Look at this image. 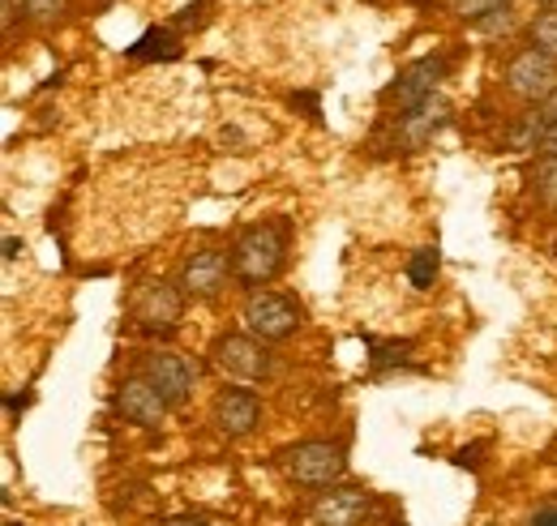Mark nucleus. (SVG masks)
I'll return each instance as SVG.
<instances>
[{
  "mask_svg": "<svg viewBox=\"0 0 557 526\" xmlns=\"http://www.w3.org/2000/svg\"><path fill=\"white\" fill-rule=\"evenodd\" d=\"M116 411H121L129 424H138V428H159V424L168 419L172 402L138 373V377H125V381L116 386Z\"/></svg>",
  "mask_w": 557,
  "mask_h": 526,
  "instance_id": "9d476101",
  "label": "nucleus"
},
{
  "mask_svg": "<svg viewBox=\"0 0 557 526\" xmlns=\"http://www.w3.org/2000/svg\"><path fill=\"white\" fill-rule=\"evenodd\" d=\"M300 326V313L287 296H275V291H253L249 304H245V329L258 338V342H283L292 338Z\"/></svg>",
  "mask_w": 557,
  "mask_h": 526,
  "instance_id": "39448f33",
  "label": "nucleus"
},
{
  "mask_svg": "<svg viewBox=\"0 0 557 526\" xmlns=\"http://www.w3.org/2000/svg\"><path fill=\"white\" fill-rule=\"evenodd\" d=\"M446 121H450V103H446L442 95H433V99H424L420 108L399 116V141H404L408 150H424L437 133L446 129Z\"/></svg>",
  "mask_w": 557,
  "mask_h": 526,
  "instance_id": "ddd939ff",
  "label": "nucleus"
},
{
  "mask_svg": "<svg viewBox=\"0 0 557 526\" xmlns=\"http://www.w3.org/2000/svg\"><path fill=\"white\" fill-rule=\"evenodd\" d=\"M446 77V57H420L417 65H408L399 73V82L386 90L391 103H399V112H412L424 99L437 95V82Z\"/></svg>",
  "mask_w": 557,
  "mask_h": 526,
  "instance_id": "9b49d317",
  "label": "nucleus"
},
{
  "mask_svg": "<svg viewBox=\"0 0 557 526\" xmlns=\"http://www.w3.org/2000/svg\"><path fill=\"white\" fill-rule=\"evenodd\" d=\"M22 4H26V13H30V17L52 22V17H61V13H65V4H70V0H22Z\"/></svg>",
  "mask_w": 557,
  "mask_h": 526,
  "instance_id": "412c9836",
  "label": "nucleus"
},
{
  "mask_svg": "<svg viewBox=\"0 0 557 526\" xmlns=\"http://www.w3.org/2000/svg\"><path fill=\"white\" fill-rule=\"evenodd\" d=\"M181 313H185V291L172 283H150L138 296V309H134V317L146 334H172L181 326Z\"/></svg>",
  "mask_w": 557,
  "mask_h": 526,
  "instance_id": "1a4fd4ad",
  "label": "nucleus"
},
{
  "mask_svg": "<svg viewBox=\"0 0 557 526\" xmlns=\"http://www.w3.org/2000/svg\"><path fill=\"white\" fill-rule=\"evenodd\" d=\"M369 514H373V492L351 488V484L348 488L322 492V497L313 501V510H309L313 526H364Z\"/></svg>",
  "mask_w": 557,
  "mask_h": 526,
  "instance_id": "0eeeda50",
  "label": "nucleus"
},
{
  "mask_svg": "<svg viewBox=\"0 0 557 526\" xmlns=\"http://www.w3.org/2000/svg\"><path fill=\"white\" fill-rule=\"evenodd\" d=\"M292 103H300V108H309V116L318 121V95H296Z\"/></svg>",
  "mask_w": 557,
  "mask_h": 526,
  "instance_id": "393cba45",
  "label": "nucleus"
},
{
  "mask_svg": "<svg viewBox=\"0 0 557 526\" xmlns=\"http://www.w3.org/2000/svg\"><path fill=\"white\" fill-rule=\"evenodd\" d=\"M541 154H545V159H557V125H549V133H545V146H541Z\"/></svg>",
  "mask_w": 557,
  "mask_h": 526,
  "instance_id": "b1692460",
  "label": "nucleus"
},
{
  "mask_svg": "<svg viewBox=\"0 0 557 526\" xmlns=\"http://www.w3.org/2000/svg\"><path fill=\"white\" fill-rule=\"evenodd\" d=\"M210 360H214L219 373H227L236 381H262L271 373V355H267V347L253 334H223V338H214Z\"/></svg>",
  "mask_w": 557,
  "mask_h": 526,
  "instance_id": "20e7f679",
  "label": "nucleus"
},
{
  "mask_svg": "<svg viewBox=\"0 0 557 526\" xmlns=\"http://www.w3.org/2000/svg\"><path fill=\"white\" fill-rule=\"evenodd\" d=\"M13 26V0H4V30Z\"/></svg>",
  "mask_w": 557,
  "mask_h": 526,
  "instance_id": "a878e982",
  "label": "nucleus"
},
{
  "mask_svg": "<svg viewBox=\"0 0 557 526\" xmlns=\"http://www.w3.org/2000/svg\"><path fill=\"white\" fill-rule=\"evenodd\" d=\"M506 90L515 99H523L528 108H541L549 95H557V61L536 52V48H523L506 65Z\"/></svg>",
  "mask_w": 557,
  "mask_h": 526,
  "instance_id": "7ed1b4c3",
  "label": "nucleus"
},
{
  "mask_svg": "<svg viewBox=\"0 0 557 526\" xmlns=\"http://www.w3.org/2000/svg\"><path fill=\"white\" fill-rule=\"evenodd\" d=\"M210 419L223 437H249L262 424V402L249 390H223L210 406Z\"/></svg>",
  "mask_w": 557,
  "mask_h": 526,
  "instance_id": "f8f14e48",
  "label": "nucleus"
},
{
  "mask_svg": "<svg viewBox=\"0 0 557 526\" xmlns=\"http://www.w3.org/2000/svg\"><path fill=\"white\" fill-rule=\"evenodd\" d=\"M437 249H417L412 253V262H408V278H412V287L417 291H429L433 287V278H437Z\"/></svg>",
  "mask_w": 557,
  "mask_h": 526,
  "instance_id": "dca6fc26",
  "label": "nucleus"
},
{
  "mask_svg": "<svg viewBox=\"0 0 557 526\" xmlns=\"http://www.w3.org/2000/svg\"><path fill=\"white\" fill-rule=\"evenodd\" d=\"M141 377L159 390V394L168 398L172 406H185L189 394H194V364L181 355V351H168V347H159V351H150L146 360H141Z\"/></svg>",
  "mask_w": 557,
  "mask_h": 526,
  "instance_id": "423d86ee",
  "label": "nucleus"
},
{
  "mask_svg": "<svg viewBox=\"0 0 557 526\" xmlns=\"http://www.w3.org/2000/svg\"><path fill=\"white\" fill-rule=\"evenodd\" d=\"M528 526H557V505H545V510H536Z\"/></svg>",
  "mask_w": 557,
  "mask_h": 526,
  "instance_id": "4be33fe9",
  "label": "nucleus"
},
{
  "mask_svg": "<svg viewBox=\"0 0 557 526\" xmlns=\"http://www.w3.org/2000/svg\"><path fill=\"white\" fill-rule=\"evenodd\" d=\"M283 471L300 488H331L348 471V459L335 441H300L283 454Z\"/></svg>",
  "mask_w": 557,
  "mask_h": 526,
  "instance_id": "f03ea898",
  "label": "nucleus"
},
{
  "mask_svg": "<svg viewBox=\"0 0 557 526\" xmlns=\"http://www.w3.org/2000/svg\"><path fill=\"white\" fill-rule=\"evenodd\" d=\"M476 30H481V35H510V30H515V4H510V9H497V13H488V17H481V22H476Z\"/></svg>",
  "mask_w": 557,
  "mask_h": 526,
  "instance_id": "aec40b11",
  "label": "nucleus"
},
{
  "mask_svg": "<svg viewBox=\"0 0 557 526\" xmlns=\"http://www.w3.org/2000/svg\"><path fill=\"white\" fill-rule=\"evenodd\" d=\"M129 57L134 61H176L181 57V39L172 30H163V26H154V30H146L138 43L129 48Z\"/></svg>",
  "mask_w": 557,
  "mask_h": 526,
  "instance_id": "4468645a",
  "label": "nucleus"
},
{
  "mask_svg": "<svg viewBox=\"0 0 557 526\" xmlns=\"http://www.w3.org/2000/svg\"><path fill=\"white\" fill-rule=\"evenodd\" d=\"M536 198L557 205V159H545V163L536 167Z\"/></svg>",
  "mask_w": 557,
  "mask_h": 526,
  "instance_id": "6ab92c4d",
  "label": "nucleus"
},
{
  "mask_svg": "<svg viewBox=\"0 0 557 526\" xmlns=\"http://www.w3.org/2000/svg\"><path fill=\"white\" fill-rule=\"evenodd\" d=\"M159 526H210L207 518H198V514H176V518H163Z\"/></svg>",
  "mask_w": 557,
  "mask_h": 526,
  "instance_id": "5701e85b",
  "label": "nucleus"
},
{
  "mask_svg": "<svg viewBox=\"0 0 557 526\" xmlns=\"http://www.w3.org/2000/svg\"><path fill=\"white\" fill-rule=\"evenodd\" d=\"M227 274H232V262L219 249H198L181 265V291L185 300H214L227 287Z\"/></svg>",
  "mask_w": 557,
  "mask_h": 526,
  "instance_id": "6e6552de",
  "label": "nucleus"
},
{
  "mask_svg": "<svg viewBox=\"0 0 557 526\" xmlns=\"http://www.w3.org/2000/svg\"><path fill=\"white\" fill-rule=\"evenodd\" d=\"M9 526H13V523H9Z\"/></svg>",
  "mask_w": 557,
  "mask_h": 526,
  "instance_id": "cd10ccee",
  "label": "nucleus"
},
{
  "mask_svg": "<svg viewBox=\"0 0 557 526\" xmlns=\"http://www.w3.org/2000/svg\"><path fill=\"white\" fill-rule=\"evenodd\" d=\"M532 48H536V52H545V57H554V61H557V9L541 13V17L532 22Z\"/></svg>",
  "mask_w": 557,
  "mask_h": 526,
  "instance_id": "f3484780",
  "label": "nucleus"
},
{
  "mask_svg": "<svg viewBox=\"0 0 557 526\" xmlns=\"http://www.w3.org/2000/svg\"><path fill=\"white\" fill-rule=\"evenodd\" d=\"M515 0H455V13L463 17V22H481L488 13H497V9H510Z\"/></svg>",
  "mask_w": 557,
  "mask_h": 526,
  "instance_id": "a211bd4d",
  "label": "nucleus"
},
{
  "mask_svg": "<svg viewBox=\"0 0 557 526\" xmlns=\"http://www.w3.org/2000/svg\"><path fill=\"white\" fill-rule=\"evenodd\" d=\"M545 133H549V121L541 116V108H532V112H523L510 133H506V141H510V150H541L545 146Z\"/></svg>",
  "mask_w": 557,
  "mask_h": 526,
  "instance_id": "2eb2a0df",
  "label": "nucleus"
},
{
  "mask_svg": "<svg viewBox=\"0 0 557 526\" xmlns=\"http://www.w3.org/2000/svg\"><path fill=\"white\" fill-rule=\"evenodd\" d=\"M287 262V227L283 223H258L249 231H240L236 249H232V274L262 291L271 278H278V270Z\"/></svg>",
  "mask_w": 557,
  "mask_h": 526,
  "instance_id": "f257e3e1",
  "label": "nucleus"
},
{
  "mask_svg": "<svg viewBox=\"0 0 557 526\" xmlns=\"http://www.w3.org/2000/svg\"><path fill=\"white\" fill-rule=\"evenodd\" d=\"M549 4H557V0H549Z\"/></svg>",
  "mask_w": 557,
  "mask_h": 526,
  "instance_id": "bb28decb",
  "label": "nucleus"
}]
</instances>
